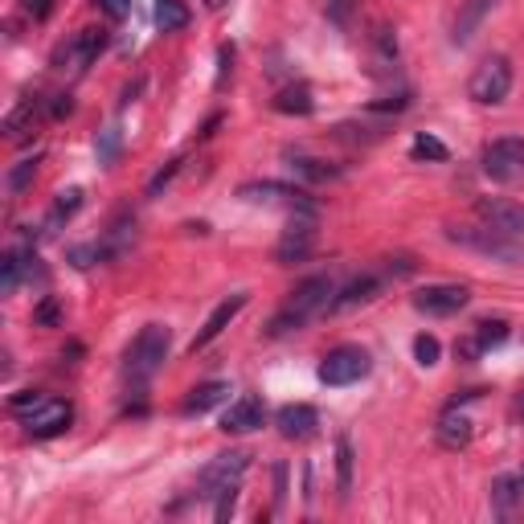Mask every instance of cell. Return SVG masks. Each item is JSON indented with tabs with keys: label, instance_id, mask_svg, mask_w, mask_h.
<instances>
[{
	"label": "cell",
	"instance_id": "484cf974",
	"mask_svg": "<svg viewBox=\"0 0 524 524\" xmlns=\"http://www.w3.org/2000/svg\"><path fill=\"white\" fill-rule=\"evenodd\" d=\"M33 123H37L33 103H21V107H13V111L5 115V136H9V140H29V136H33Z\"/></svg>",
	"mask_w": 524,
	"mask_h": 524
},
{
	"label": "cell",
	"instance_id": "4fadbf2b",
	"mask_svg": "<svg viewBox=\"0 0 524 524\" xmlns=\"http://www.w3.org/2000/svg\"><path fill=\"white\" fill-rule=\"evenodd\" d=\"M246 303H250V295L246 291H238V295H230V299H222V303H217V308L209 312V320L201 324V332L189 340V353H201V348H209L217 336H222L234 320H238V312L246 308Z\"/></svg>",
	"mask_w": 524,
	"mask_h": 524
},
{
	"label": "cell",
	"instance_id": "2e32d148",
	"mask_svg": "<svg viewBox=\"0 0 524 524\" xmlns=\"http://www.w3.org/2000/svg\"><path fill=\"white\" fill-rule=\"evenodd\" d=\"M275 426H279L283 439L303 443V439H312V434L320 430V414H316V406H308V402H291V406H283V410L275 414Z\"/></svg>",
	"mask_w": 524,
	"mask_h": 524
},
{
	"label": "cell",
	"instance_id": "60d3db41",
	"mask_svg": "<svg viewBox=\"0 0 524 524\" xmlns=\"http://www.w3.org/2000/svg\"><path fill=\"white\" fill-rule=\"evenodd\" d=\"M516 414H520V418H524V393H520V402H516Z\"/></svg>",
	"mask_w": 524,
	"mask_h": 524
},
{
	"label": "cell",
	"instance_id": "5b68a950",
	"mask_svg": "<svg viewBox=\"0 0 524 524\" xmlns=\"http://www.w3.org/2000/svg\"><path fill=\"white\" fill-rule=\"evenodd\" d=\"M238 197L250 205H279L291 213H316V201L308 189L283 185V181H246V185H238Z\"/></svg>",
	"mask_w": 524,
	"mask_h": 524
},
{
	"label": "cell",
	"instance_id": "4316f807",
	"mask_svg": "<svg viewBox=\"0 0 524 524\" xmlns=\"http://www.w3.org/2000/svg\"><path fill=\"white\" fill-rule=\"evenodd\" d=\"M336 488L340 496L353 492V443L348 439H336Z\"/></svg>",
	"mask_w": 524,
	"mask_h": 524
},
{
	"label": "cell",
	"instance_id": "52a82bcc",
	"mask_svg": "<svg viewBox=\"0 0 524 524\" xmlns=\"http://www.w3.org/2000/svg\"><path fill=\"white\" fill-rule=\"evenodd\" d=\"M250 471V455L246 451H226V455H217L205 471H201V500H217L222 492H230V488H242V475Z\"/></svg>",
	"mask_w": 524,
	"mask_h": 524
},
{
	"label": "cell",
	"instance_id": "1f68e13d",
	"mask_svg": "<svg viewBox=\"0 0 524 524\" xmlns=\"http://www.w3.org/2000/svg\"><path fill=\"white\" fill-rule=\"evenodd\" d=\"M107 258V246H99V242H91V246H74L70 250V262L78 271H86V267H95V262H103Z\"/></svg>",
	"mask_w": 524,
	"mask_h": 524
},
{
	"label": "cell",
	"instance_id": "8d00e7d4",
	"mask_svg": "<svg viewBox=\"0 0 524 524\" xmlns=\"http://www.w3.org/2000/svg\"><path fill=\"white\" fill-rule=\"evenodd\" d=\"M177 172H181V160H172L168 168H160L156 177H152V185H148V193H160V189H164V185H168L172 177H177Z\"/></svg>",
	"mask_w": 524,
	"mask_h": 524
},
{
	"label": "cell",
	"instance_id": "277c9868",
	"mask_svg": "<svg viewBox=\"0 0 524 524\" xmlns=\"http://www.w3.org/2000/svg\"><path fill=\"white\" fill-rule=\"evenodd\" d=\"M508 91H512V62H508L504 54L484 58V62L475 66L471 82H467V95H471L475 103H484V107L504 103V99H508Z\"/></svg>",
	"mask_w": 524,
	"mask_h": 524
},
{
	"label": "cell",
	"instance_id": "7a4b0ae2",
	"mask_svg": "<svg viewBox=\"0 0 524 524\" xmlns=\"http://www.w3.org/2000/svg\"><path fill=\"white\" fill-rule=\"evenodd\" d=\"M168 344H172V332L164 324H148L140 328V336L127 344V357H123V377L127 381H152L160 373V365L168 361Z\"/></svg>",
	"mask_w": 524,
	"mask_h": 524
},
{
	"label": "cell",
	"instance_id": "f35d334b",
	"mask_svg": "<svg viewBox=\"0 0 524 524\" xmlns=\"http://www.w3.org/2000/svg\"><path fill=\"white\" fill-rule=\"evenodd\" d=\"M99 5H103V13H107V17H115V21L131 13V0H99Z\"/></svg>",
	"mask_w": 524,
	"mask_h": 524
},
{
	"label": "cell",
	"instance_id": "7402d4cb",
	"mask_svg": "<svg viewBox=\"0 0 524 524\" xmlns=\"http://www.w3.org/2000/svg\"><path fill=\"white\" fill-rule=\"evenodd\" d=\"M287 168L295 172L299 181H312V185L340 177V168H332V164H324V160H316V156H287Z\"/></svg>",
	"mask_w": 524,
	"mask_h": 524
},
{
	"label": "cell",
	"instance_id": "ffe728a7",
	"mask_svg": "<svg viewBox=\"0 0 524 524\" xmlns=\"http://www.w3.org/2000/svg\"><path fill=\"white\" fill-rule=\"evenodd\" d=\"M504 340H508V324H504V320H484V324H475L471 340L459 348V357L475 361V357H484L488 348H500Z\"/></svg>",
	"mask_w": 524,
	"mask_h": 524
},
{
	"label": "cell",
	"instance_id": "4dcf8cb0",
	"mask_svg": "<svg viewBox=\"0 0 524 524\" xmlns=\"http://www.w3.org/2000/svg\"><path fill=\"white\" fill-rule=\"evenodd\" d=\"M439 353H443V348H439V340H434V336H418L414 340V361L422 365V369H430V365H439Z\"/></svg>",
	"mask_w": 524,
	"mask_h": 524
},
{
	"label": "cell",
	"instance_id": "5bb4252c",
	"mask_svg": "<svg viewBox=\"0 0 524 524\" xmlns=\"http://www.w3.org/2000/svg\"><path fill=\"white\" fill-rule=\"evenodd\" d=\"M385 283H389V275H377V271L357 275L353 283H344V287L332 295L328 312H353V308H365V303H373V299L385 291Z\"/></svg>",
	"mask_w": 524,
	"mask_h": 524
},
{
	"label": "cell",
	"instance_id": "d4e9b609",
	"mask_svg": "<svg viewBox=\"0 0 524 524\" xmlns=\"http://www.w3.org/2000/svg\"><path fill=\"white\" fill-rule=\"evenodd\" d=\"M78 209H82V189H62L58 201H54V209H50V217H46V234H54L62 222H70Z\"/></svg>",
	"mask_w": 524,
	"mask_h": 524
},
{
	"label": "cell",
	"instance_id": "9a60e30c",
	"mask_svg": "<svg viewBox=\"0 0 524 524\" xmlns=\"http://www.w3.org/2000/svg\"><path fill=\"white\" fill-rule=\"evenodd\" d=\"M25 279H46V275H41L37 254H33L29 246H13V250L5 254V262H0V291L13 295Z\"/></svg>",
	"mask_w": 524,
	"mask_h": 524
},
{
	"label": "cell",
	"instance_id": "603a6c76",
	"mask_svg": "<svg viewBox=\"0 0 524 524\" xmlns=\"http://www.w3.org/2000/svg\"><path fill=\"white\" fill-rule=\"evenodd\" d=\"M275 111H283V115H312L316 99H312L308 86H287V91H279V99H275Z\"/></svg>",
	"mask_w": 524,
	"mask_h": 524
},
{
	"label": "cell",
	"instance_id": "d590c367",
	"mask_svg": "<svg viewBox=\"0 0 524 524\" xmlns=\"http://www.w3.org/2000/svg\"><path fill=\"white\" fill-rule=\"evenodd\" d=\"M95 152H99V164H111V160H115V152H119V131H115V127L103 131L99 144H95Z\"/></svg>",
	"mask_w": 524,
	"mask_h": 524
},
{
	"label": "cell",
	"instance_id": "e575fe53",
	"mask_svg": "<svg viewBox=\"0 0 524 524\" xmlns=\"http://www.w3.org/2000/svg\"><path fill=\"white\" fill-rule=\"evenodd\" d=\"M41 402H46V393H33V389H25V393H13V398H9V410L25 418V414H29V410H37Z\"/></svg>",
	"mask_w": 524,
	"mask_h": 524
},
{
	"label": "cell",
	"instance_id": "cb8c5ba5",
	"mask_svg": "<svg viewBox=\"0 0 524 524\" xmlns=\"http://www.w3.org/2000/svg\"><path fill=\"white\" fill-rule=\"evenodd\" d=\"M189 5L185 0H156V25L164 29V33H177V29H185L189 25Z\"/></svg>",
	"mask_w": 524,
	"mask_h": 524
},
{
	"label": "cell",
	"instance_id": "836d02e7",
	"mask_svg": "<svg viewBox=\"0 0 524 524\" xmlns=\"http://www.w3.org/2000/svg\"><path fill=\"white\" fill-rule=\"evenodd\" d=\"M33 172H37V156H25V160H17V168L9 172V189H13V193H21V189L33 181Z\"/></svg>",
	"mask_w": 524,
	"mask_h": 524
},
{
	"label": "cell",
	"instance_id": "f546056e",
	"mask_svg": "<svg viewBox=\"0 0 524 524\" xmlns=\"http://www.w3.org/2000/svg\"><path fill=\"white\" fill-rule=\"evenodd\" d=\"M492 5H496V0H471V9H467V13H463V21L455 25V41H459V46L471 37V25H479V17H484Z\"/></svg>",
	"mask_w": 524,
	"mask_h": 524
},
{
	"label": "cell",
	"instance_id": "44dd1931",
	"mask_svg": "<svg viewBox=\"0 0 524 524\" xmlns=\"http://www.w3.org/2000/svg\"><path fill=\"white\" fill-rule=\"evenodd\" d=\"M230 398V381H205L185 398V414H209Z\"/></svg>",
	"mask_w": 524,
	"mask_h": 524
},
{
	"label": "cell",
	"instance_id": "83f0119b",
	"mask_svg": "<svg viewBox=\"0 0 524 524\" xmlns=\"http://www.w3.org/2000/svg\"><path fill=\"white\" fill-rule=\"evenodd\" d=\"M516 500H524V492H520V484H516V475H496V479H492V504H496L500 512H508Z\"/></svg>",
	"mask_w": 524,
	"mask_h": 524
},
{
	"label": "cell",
	"instance_id": "30bf717a",
	"mask_svg": "<svg viewBox=\"0 0 524 524\" xmlns=\"http://www.w3.org/2000/svg\"><path fill=\"white\" fill-rule=\"evenodd\" d=\"M479 222L504 238H524V205L512 197H479L475 201Z\"/></svg>",
	"mask_w": 524,
	"mask_h": 524
},
{
	"label": "cell",
	"instance_id": "6da1fadb",
	"mask_svg": "<svg viewBox=\"0 0 524 524\" xmlns=\"http://www.w3.org/2000/svg\"><path fill=\"white\" fill-rule=\"evenodd\" d=\"M332 295H336V283H332L328 275H312V279H303V283L287 295L283 308L275 312L271 332H275V336H283V332H299V328L308 324L316 312H324V308H328Z\"/></svg>",
	"mask_w": 524,
	"mask_h": 524
},
{
	"label": "cell",
	"instance_id": "d6a6232c",
	"mask_svg": "<svg viewBox=\"0 0 524 524\" xmlns=\"http://www.w3.org/2000/svg\"><path fill=\"white\" fill-rule=\"evenodd\" d=\"M33 320H37L41 328H58V324H62V303H58L54 295H46V299L37 303V312H33Z\"/></svg>",
	"mask_w": 524,
	"mask_h": 524
},
{
	"label": "cell",
	"instance_id": "8992f818",
	"mask_svg": "<svg viewBox=\"0 0 524 524\" xmlns=\"http://www.w3.org/2000/svg\"><path fill=\"white\" fill-rule=\"evenodd\" d=\"M484 177L496 185L524 181V140L520 136H504L484 148Z\"/></svg>",
	"mask_w": 524,
	"mask_h": 524
},
{
	"label": "cell",
	"instance_id": "ba28073f",
	"mask_svg": "<svg viewBox=\"0 0 524 524\" xmlns=\"http://www.w3.org/2000/svg\"><path fill=\"white\" fill-rule=\"evenodd\" d=\"M447 238L455 246H467V250H479V254H488V258H500V262H520L524 250L516 246V238H504L496 230H467V226H447Z\"/></svg>",
	"mask_w": 524,
	"mask_h": 524
},
{
	"label": "cell",
	"instance_id": "9c48e42d",
	"mask_svg": "<svg viewBox=\"0 0 524 524\" xmlns=\"http://www.w3.org/2000/svg\"><path fill=\"white\" fill-rule=\"evenodd\" d=\"M471 303V291L463 283H426L414 291V308L422 316H459L463 308Z\"/></svg>",
	"mask_w": 524,
	"mask_h": 524
},
{
	"label": "cell",
	"instance_id": "7c38bea8",
	"mask_svg": "<svg viewBox=\"0 0 524 524\" xmlns=\"http://www.w3.org/2000/svg\"><path fill=\"white\" fill-rule=\"evenodd\" d=\"M312 246H316V213H295L275 246V254H279V262H303L312 254Z\"/></svg>",
	"mask_w": 524,
	"mask_h": 524
},
{
	"label": "cell",
	"instance_id": "ab89813d",
	"mask_svg": "<svg viewBox=\"0 0 524 524\" xmlns=\"http://www.w3.org/2000/svg\"><path fill=\"white\" fill-rule=\"evenodd\" d=\"M348 9H353V0H336V5H332V21H344Z\"/></svg>",
	"mask_w": 524,
	"mask_h": 524
},
{
	"label": "cell",
	"instance_id": "d6986e66",
	"mask_svg": "<svg viewBox=\"0 0 524 524\" xmlns=\"http://www.w3.org/2000/svg\"><path fill=\"white\" fill-rule=\"evenodd\" d=\"M434 439H439L447 451H463V447L471 443V418H467L459 406H451V410L439 418V426H434Z\"/></svg>",
	"mask_w": 524,
	"mask_h": 524
},
{
	"label": "cell",
	"instance_id": "e0dca14e",
	"mask_svg": "<svg viewBox=\"0 0 524 524\" xmlns=\"http://www.w3.org/2000/svg\"><path fill=\"white\" fill-rule=\"evenodd\" d=\"M262 422H267V406H262L258 398H238V402H230V410L222 414V430L226 434H250V430H258Z\"/></svg>",
	"mask_w": 524,
	"mask_h": 524
},
{
	"label": "cell",
	"instance_id": "74e56055",
	"mask_svg": "<svg viewBox=\"0 0 524 524\" xmlns=\"http://www.w3.org/2000/svg\"><path fill=\"white\" fill-rule=\"evenodd\" d=\"M21 9L33 17V21H41V17H50V9H54V0H21Z\"/></svg>",
	"mask_w": 524,
	"mask_h": 524
},
{
	"label": "cell",
	"instance_id": "f1b7e54d",
	"mask_svg": "<svg viewBox=\"0 0 524 524\" xmlns=\"http://www.w3.org/2000/svg\"><path fill=\"white\" fill-rule=\"evenodd\" d=\"M410 156H414V160H447L451 152H447L443 140H434V136H426V131H418L414 144H410Z\"/></svg>",
	"mask_w": 524,
	"mask_h": 524
},
{
	"label": "cell",
	"instance_id": "8fae6325",
	"mask_svg": "<svg viewBox=\"0 0 524 524\" xmlns=\"http://www.w3.org/2000/svg\"><path fill=\"white\" fill-rule=\"evenodd\" d=\"M21 422H25V430L33 434V439H54V434H62L74 422V406L62 402V398H46L37 410H29Z\"/></svg>",
	"mask_w": 524,
	"mask_h": 524
},
{
	"label": "cell",
	"instance_id": "ac0fdd59",
	"mask_svg": "<svg viewBox=\"0 0 524 524\" xmlns=\"http://www.w3.org/2000/svg\"><path fill=\"white\" fill-rule=\"evenodd\" d=\"M103 46H107V33H103V29H82V33H74L66 46L58 50V62L66 58V62H74V66H91V62L103 54Z\"/></svg>",
	"mask_w": 524,
	"mask_h": 524
},
{
	"label": "cell",
	"instance_id": "b9f144b4",
	"mask_svg": "<svg viewBox=\"0 0 524 524\" xmlns=\"http://www.w3.org/2000/svg\"><path fill=\"white\" fill-rule=\"evenodd\" d=\"M516 484H520V492H524V471H516Z\"/></svg>",
	"mask_w": 524,
	"mask_h": 524
},
{
	"label": "cell",
	"instance_id": "3957f363",
	"mask_svg": "<svg viewBox=\"0 0 524 524\" xmlns=\"http://www.w3.org/2000/svg\"><path fill=\"white\" fill-rule=\"evenodd\" d=\"M369 373H373V357L365 353L361 344H340V348H332V353L320 361V381L332 385V389L357 385V381H365Z\"/></svg>",
	"mask_w": 524,
	"mask_h": 524
}]
</instances>
